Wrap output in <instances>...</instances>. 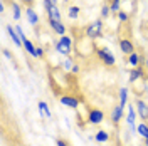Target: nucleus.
<instances>
[{"instance_id":"f257e3e1","label":"nucleus","mask_w":148,"mask_h":146,"mask_svg":"<svg viewBox=\"0 0 148 146\" xmlns=\"http://www.w3.org/2000/svg\"><path fill=\"white\" fill-rule=\"evenodd\" d=\"M96 55L101 59L103 64H106V65H114L116 64V59H114L113 52H111L108 47H96Z\"/></svg>"},{"instance_id":"f03ea898","label":"nucleus","mask_w":148,"mask_h":146,"mask_svg":"<svg viewBox=\"0 0 148 146\" xmlns=\"http://www.w3.org/2000/svg\"><path fill=\"white\" fill-rule=\"evenodd\" d=\"M103 119H104V113L101 109H98V108L89 109V113H88V123L89 124H101Z\"/></svg>"},{"instance_id":"7ed1b4c3","label":"nucleus","mask_w":148,"mask_h":146,"mask_svg":"<svg viewBox=\"0 0 148 146\" xmlns=\"http://www.w3.org/2000/svg\"><path fill=\"white\" fill-rule=\"evenodd\" d=\"M118 46H120V50H121L125 55H126V57H128L130 54H133V52H136V49H135L133 42H131L130 39H120Z\"/></svg>"},{"instance_id":"20e7f679","label":"nucleus","mask_w":148,"mask_h":146,"mask_svg":"<svg viewBox=\"0 0 148 146\" xmlns=\"http://www.w3.org/2000/svg\"><path fill=\"white\" fill-rule=\"evenodd\" d=\"M140 79L147 81V76H145V71H143L141 67H133V69L130 71V74H128V81L131 82V84H135V82H136V81H140Z\"/></svg>"},{"instance_id":"39448f33","label":"nucleus","mask_w":148,"mask_h":146,"mask_svg":"<svg viewBox=\"0 0 148 146\" xmlns=\"http://www.w3.org/2000/svg\"><path fill=\"white\" fill-rule=\"evenodd\" d=\"M136 116H138V113H136V108H133V104H130L128 109H126V123L130 124V128H131V131H133V133L136 131V126H135Z\"/></svg>"},{"instance_id":"423d86ee","label":"nucleus","mask_w":148,"mask_h":146,"mask_svg":"<svg viewBox=\"0 0 148 146\" xmlns=\"http://www.w3.org/2000/svg\"><path fill=\"white\" fill-rule=\"evenodd\" d=\"M59 102L62 106H66V108H71V109H77L79 108V99L74 98V96H61Z\"/></svg>"},{"instance_id":"0eeeda50","label":"nucleus","mask_w":148,"mask_h":146,"mask_svg":"<svg viewBox=\"0 0 148 146\" xmlns=\"http://www.w3.org/2000/svg\"><path fill=\"white\" fill-rule=\"evenodd\" d=\"M135 108H136V113L141 119H148V104L143 99H136L135 102Z\"/></svg>"},{"instance_id":"6e6552de","label":"nucleus","mask_w":148,"mask_h":146,"mask_svg":"<svg viewBox=\"0 0 148 146\" xmlns=\"http://www.w3.org/2000/svg\"><path fill=\"white\" fill-rule=\"evenodd\" d=\"M25 20L29 22V25H37L39 24V14L32 7H25Z\"/></svg>"},{"instance_id":"1a4fd4ad","label":"nucleus","mask_w":148,"mask_h":146,"mask_svg":"<svg viewBox=\"0 0 148 146\" xmlns=\"http://www.w3.org/2000/svg\"><path fill=\"white\" fill-rule=\"evenodd\" d=\"M123 116H125V108L114 106L113 111H111V123L113 124H120V121L123 119Z\"/></svg>"},{"instance_id":"9d476101","label":"nucleus","mask_w":148,"mask_h":146,"mask_svg":"<svg viewBox=\"0 0 148 146\" xmlns=\"http://www.w3.org/2000/svg\"><path fill=\"white\" fill-rule=\"evenodd\" d=\"M86 35H88V39H99V37H103V32L98 30V27H96L94 22H92V24H89V25L86 27Z\"/></svg>"},{"instance_id":"9b49d317","label":"nucleus","mask_w":148,"mask_h":146,"mask_svg":"<svg viewBox=\"0 0 148 146\" xmlns=\"http://www.w3.org/2000/svg\"><path fill=\"white\" fill-rule=\"evenodd\" d=\"M49 25H51V29L54 30L57 35H66V25L62 22H57V20H51L49 18Z\"/></svg>"},{"instance_id":"f8f14e48","label":"nucleus","mask_w":148,"mask_h":146,"mask_svg":"<svg viewBox=\"0 0 148 146\" xmlns=\"http://www.w3.org/2000/svg\"><path fill=\"white\" fill-rule=\"evenodd\" d=\"M110 133L108 131H104V129H99L96 134H94V141L96 143H101V145H106L108 141H110Z\"/></svg>"},{"instance_id":"ddd939ff","label":"nucleus","mask_w":148,"mask_h":146,"mask_svg":"<svg viewBox=\"0 0 148 146\" xmlns=\"http://www.w3.org/2000/svg\"><path fill=\"white\" fill-rule=\"evenodd\" d=\"M7 32H9L10 39H12V42L15 44L17 47H24L22 46V40H20V37H18L17 30H15V27H12V25H7Z\"/></svg>"},{"instance_id":"4468645a","label":"nucleus","mask_w":148,"mask_h":146,"mask_svg":"<svg viewBox=\"0 0 148 146\" xmlns=\"http://www.w3.org/2000/svg\"><path fill=\"white\" fill-rule=\"evenodd\" d=\"M39 116H46V118H52V111L49 109V104L46 101H39Z\"/></svg>"},{"instance_id":"2eb2a0df","label":"nucleus","mask_w":148,"mask_h":146,"mask_svg":"<svg viewBox=\"0 0 148 146\" xmlns=\"http://www.w3.org/2000/svg\"><path fill=\"white\" fill-rule=\"evenodd\" d=\"M22 44H24V49H25V52H27V54L30 55V57L37 59V52H36L37 47L34 46V44H32V40H30V39H25V40H24Z\"/></svg>"},{"instance_id":"dca6fc26","label":"nucleus","mask_w":148,"mask_h":146,"mask_svg":"<svg viewBox=\"0 0 148 146\" xmlns=\"http://www.w3.org/2000/svg\"><path fill=\"white\" fill-rule=\"evenodd\" d=\"M52 46H54V49H56V52H57V54L64 55V57H69V55H71V52H69V50H67V49H66V47L57 40V39H52Z\"/></svg>"},{"instance_id":"f3484780","label":"nucleus","mask_w":148,"mask_h":146,"mask_svg":"<svg viewBox=\"0 0 148 146\" xmlns=\"http://www.w3.org/2000/svg\"><path fill=\"white\" fill-rule=\"evenodd\" d=\"M47 17L51 18V20L61 22V12H59V9H57V5H52L51 9L47 10Z\"/></svg>"},{"instance_id":"a211bd4d","label":"nucleus","mask_w":148,"mask_h":146,"mask_svg":"<svg viewBox=\"0 0 148 146\" xmlns=\"http://www.w3.org/2000/svg\"><path fill=\"white\" fill-rule=\"evenodd\" d=\"M59 42H61V44H62V46L69 50V52L73 50V37H71V35H67V34H66V35H61Z\"/></svg>"},{"instance_id":"6ab92c4d","label":"nucleus","mask_w":148,"mask_h":146,"mask_svg":"<svg viewBox=\"0 0 148 146\" xmlns=\"http://www.w3.org/2000/svg\"><path fill=\"white\" fill-rule=\"evenodd\" d=\"M12 17H14V20H20V17H22V9H20V5H18L17 2H12Z\"/></svg>"},{"instance_id":"aec40b11","label":"nucleus","mask_w":148,"mask_h":146,"mask_svg":"<svg viewBox=\"0 0 148 146\" xmlns=\"http://www.w3.org/2000/svg\"><path fill=\"white\" fill-rule=\"evenodd\" d=\"M128 102V87H120V104L121 108H125Z\"/></svg>"},{"instance_id":"412c9836","label":"nucleus","mask_w":148,"mask_h":146,"mask_svg":"<svg viewBox=\"0 0 148 146\" xmlns=\"http://www.w3.org/2000/svg\"><path fill=\"white\" fill-rule=\"evenodd\" d=\"M67 15H69V18H73V20L79 18V15H81V7H77V5L69 7V9H67Z\"/></svg>"},{"instance_id":"4be33fe9","label":"nucleus","mask_w":148,"mask_h":146,"mask_svg":"<svg viewBox=\"0 0 148 146\" xmlns=\"http://www.w3.org/2000/svg\"><path fill=\"white\" fill-rule=\"evenodd\" d=\"M140 61H141V57L138 55V52H133L128 55V64L133 67H140Z\"/></svg>"},{"instance_id":"5701e85b","label":"nucleus","mask_w":148,"mask_h":146,"mask_svg":"<svg viewBox=\"0 0 148 146\" xmlns=\"http://www.w3.org/2000/svg\"><path fill=\"white\" fill-rule=\"evenodd\" d=\"M136 133H138L143 139H147L148 138V124L147 123H140L138 126H136Z\"/></svg>"},{"instance_id":"b1692460","label":"nucleus","mask_w":148,"mask_h":146,"mask_svg":"<svg viewBox=\"0 0 148 146\" xmlns=\"http://www.w3.org/2000/svg\"><path fill=\"white\" fill-rule=\"evenodd\" d=\"M73 65H74V62H73V59H71V55H69V57H66L64 61L61 62V67L64 69L66 72H67V71H71V69H73Z\"/></svg>"},{"instance_id":"393cba45","label":"nucleus","mask_w":148,"mask_h":146,"mask_svg":"<svg viewBox=\"0 0 148 146\" xmlns=\"http://www.w3.org/2000/svg\"><path fill=\"white\" fill-rule=\"evenodd\" d=\"M120 5H121V0H111V3H110L111 12L118 14V12H120Z\"/></svg>"},{"instance_id":"a878e982","label":"nucleus","mask_w":148,"mask_h":146,"mask_svg":"<svg viewBox=\"0 0 148 146\" xmlns=\"http://www.w3.org/2000/svg\"><path fill=\"white\" fill-rule=\"evenodd\" d=\"M116 18L120 20V22H128V18H130V15L125 12V10H120L118 14H116Z\"/></svg>"},{"instance_id":"bb28decb","label":"nucleus","mask_w":148,"mask_h":146,"mask_svg":"<svg viewBox=\"0 0 148 146\" xmlns=\"http://www.w3.org/2000/svg\"><path fill=\"white\" fill-rule=\"evenodd\" d=\"M110 12H111L110 5H108V3H104V5L101 7V18H106V17H110Z\"/></svg>"},{"instance_id":"cd10ccee","label":"nucleus","mask_w":148,"mask_h":146,"mask_svg":"<svg viewBox=\"0 0 148 146\" xmlns=\"http://www.w3.org/2000/svg\"><path fill=\"white\" fill-rule=\"evenodd\" d=\"M15 30H17V34H18V37H20V40L24 42V40L27 39V35L24 34V30H22V27H20V25H15ZM22 46H24V44H22Z\"/></svg>"},{"instance_id":"c85d7f7f","label":"nucleus","mask_w":148,"mask_h":146,"mask_svg":"<svg viewBox=\"0 0 148 146\" xmlns=\"http://www.w3.org/2000/svg\"><path fill=\"white\" fill-rule=\"evenodd\" d=\"M36 52H37V59H42V57L46 55V50H44V47H40V46L36 49Z\"/></svg>"},{"instance_id":"c756f323","label":"nucleus","mask_w":148,"mask_h":146,"mask_svg":"<svg viewBox=\"0 0 148 146\" xmlns=\"http://www.w3.org/2000/svg\"><path fill=\"white\" fill-rule=\"evenodd\" d=\"M56 146H69V143L66 139H62V138H57L56 139Z\"/></svg>"},{"instance_id":"7c9ffc66","label":"nucleus","mask_w":148,"mask_h":146,"mask_svg":"<svg viewBox=\"0 0 148 146\" xmlns=\"http://www.w3.org/2000/svg\"><path fill=\"white\" fill-rule=\"evenodd\" d=\"M52 5H54V3H52L51 0H44V9H46V12H47V10H49V9H51Z\"/></svg>"},{"instance_id":"2f4dec72","label":"nucleus","mask_w":148,"mask_h":146,"mask_svg":"<svg viewBox=\"0 0 148 146\" xmlns=\"http://www.w3.org/2000/svg\"><path fill=\"white\" fill-rule=\"evenodd\" d=\"M79 71H81V67H79L77 64H74L73 69H71V72H74V74H79Z\"/></svg>"},{"instance_id":"473e14b6","label":"nucleus","mask_w":148,"mask_h":146,"mask_svg":"<svg viewBox=\"0 0 148 146\" xmlns=\"http://www.w3.org/2000/svg\"><path fill=\"white\" fill-rule=\"evenodd\" d=\"M25 7H32V3H34V0H20Z\"/></svg>"},{"instance_id":"72a5a7b5","label":"nucleus","mask_w":148,"mask_h":146,"mask_svg":"<svg viewBox=\"0 0 148 146\" xmlns=\"http://www.w3.org/2000/svg\"><path fill=\"white\" fill-rule=\"evenodd\" d=\"M3 12H5V3L0 0V14H3Z\"/></svg>"},{"instance_id":"f704fd0d","label":"nucleus","mask_w":148,"mask_h":146,"mask_svg":"<svg viewBox=\"0 0 148 146\" xmlns=\"http://www.w3.org/2000/svg\"><path fill=\"white\" fill-rule=\"evenodd\" d=\"M145 65H147V72H148V59H145Z\"/></svg>"},{"instance_id":"c9c22d12","label":"nucleus","mask_w":148,"mask_h":146,"mask_svg":"<svg viewBox=\"0 0 148 146\" xmlns=\"http://www.w3.org/2000/svg\"><path fill=\"white\" fill-rule=\"evenodd\" d=\"M116 146H125V145H123V143H120V141H118V143H116Z\"/></svg>"},{"instance_id":"e433bc0d","label":"nucleus","mask_w":148,"mask_h":146,"mask_svg":"<svg viewBox=\"0 0 148 146\" xmlns=\"http://www.w3.org/2000/svg\"><path fill=\"white\" fill-rule=\"evenodd\" d=\"M51 2H52V3H54V5H57V0H51Z\"/></svg>"},{"instance_id":"4c0bfd02","label":"nucleus","mask_w":148,"mask_h":146,"mask_svg":"<svg viewBox=\"0 0 148 146\" xmlns=\"http://www.w3.org/2000/svg\"><path fill=\"white\" fill-rule=\"evenodd\" d=\"M145 146H148V138H147V139H145Z\"/></svg>"},{"instance_id":"58836bf2","label":"nucleus","mask_w":148,"mask_h":146,"mask_svg":"<svg viewBox=\"0 0 148 146\" xmlns=\"http://www.w3.org/2000/svg\"><path fill=\"white\" fill-rule=\"evenodd\" d=\"M106 146H110V145H106Z\"/></svg>"}]
</instances>
